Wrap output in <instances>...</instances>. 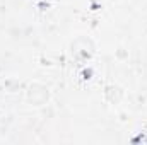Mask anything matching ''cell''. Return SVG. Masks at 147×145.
<instances>
[{"mask_svg":"<svg viewBox=\"0 0 147 145\" xmlns=\"http://www.w3.org/2000/svg\"><path fill=\"white\" fill-rule=\"evenodd\" d=\"M51 101V91L46 84L33 80L26 87V103L33 108H45Z\"/></svg>","mask_w":147,"mask_h":145,"instance_id":"6da1fadb","label":"cell"},{"mask_svg":"<svg viewBox=\"0 0 147 145\" xmlns=\"http://www.w3.org/2000/svg\"><path fill=\"white\" fill-rule=\"evenodd\" d=\"M105 101L108 104H120L125 97V89L120 84H108L105 87Z\"/></svg>","mask_w":147,"mask_h":145,"instance_id":"7a4b0ae2","label":"cell"},{"mask_svg":"<svg viewBox=\"0 0 147 145\" xmlns=\"http://www.w3.org/2000/svg\"><path fill=\"white\" fill-rule=\"evenodd\" d=\"M128 56H130V53H128V50L125 46H120V48L115 50V58L118 62H125V60H128Z\"/></svg>","mask_w":147,"mask_h":145,"instance_id":"3957f363","label":"cell"},{"mask_svg":"<svg viewBox=\"0 0 147 145\" xmlns=\"http://www.w3.org/2000/svg\"><path fill=\"white\" fill-rule=\"evenodd\" d=\"M110 2H120V0H110Z\"/></svg>","mask_w":147,"mask_h":145,"instance_id":"277c9868","label":"cell"}]
</instances>
